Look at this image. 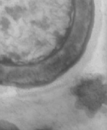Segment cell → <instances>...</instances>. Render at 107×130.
Listing matches in <instances>:
<instances>
[{"label":"cell","instance_id":"obj_1","mask_svg":"<svg viewBox=\"0 0 107 130\" xmlns=\"http://www.w3.org/2000/svg\"><path fill=\"white\" fill-rule=\"evenodd\" d=\"M72 93L76 96V104L89 115L100 109L106 99V88L103 78L90 76L84 78L74 86Z\"/></svg>","mask_w":107,"mask_h":130},{"label":"cell","instance_id":"obj_2","mask_svg":"<svg viewBox=\"0 0 107 130\" xmlns=\"http://www.w3.org/2000/svg\"><path fill=\"white\" fill-rule=\"evenodd\" d=\"M19 128L14 124L5 120H0V130H15Z\"/></svg>","mask_w":107,"mask_h":130}]
</instances>
